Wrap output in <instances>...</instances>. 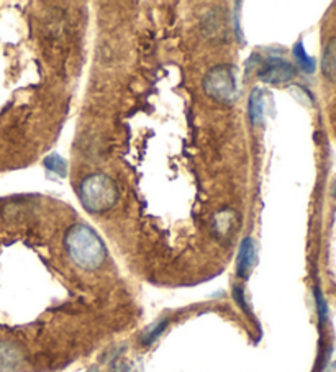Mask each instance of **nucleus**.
Segmentation results:
<instances>
[{
	"instance_id": "obj_1",
	"label": "nucleus",
	"mask_w": 336,
	"mask_h": 372,
	"mask_svg": "<svg viewBox=\"0 0 336 372\" xmlns=\"http://www.w3.org/2000/svg\"><path fill=\"white\" fill-rule=\"evenodd\" d=\"M65 246L72 263L86 271H94L101 267L105 261V256H107L103 241L86 225H74V227L67 230Z\"/></svg>"
},
{
	"instance_id": "obj_2",
	"label": "nucleus",
	"mask_w": 336,
	"mask_h": 372,
	"mask_svg": "<svg viewBox=\"0 0 336 372\" xmlns=\"http://www.w3.org/2000/svg\"><path fill=\"white\" fill-rule=\"evenodd\" d=\"M79 197L86 210L92 213H101L113 207L117 201V187L110 177L105 174H92L82 181L79 187Z\"/></svg>"
},
{
	"instance_id": "obj_3",
	"label": "nucleus",
	"mask_w": 336,
	"mask_h": 372,
	"mask_svg": "<svg viewBox=\"0 0 336 372\" xmlns=\"http://www.w3.org/2000/svg\"><path fill=\"white\" fill-rule=\"evenodd\" d=\"M235 67L228 64L215 66L203 79V91L220 103H233L238 98Z\"/></svg>"
},
{
	"instance_id": "obj_4",
	"label": "nucleus",
	"mask_w": 336,
	"mask_h": 372,
	"mask_svg": "<svg viewBox=\"0 0 336 372\" xmlns=\"http://www.w3.org/2000/svg\"><path fill=\"white\" fill-rule=\"evenodd\" d=\"M296 74L297 69L292 62L281 60V57H271L262 64L258 77L262 82L267 84H284L293 79Z\"/></svg>"
},
{
	"instance_id": "obj_5",
	"label": "nucleus",
	"mask_w": 336,
	"mask_h": 372,
	"mask_svg": "<svg viewBox=\"0 0 336 372\" xmlns=\"http://www.w3.org/2000/svg\"><path fill=\"white\" fill-rule=\"evenodd\" d=\"M256 266V244L253 238H245L241 241L238 261H236V274L246 279Z\"/></svg>"
},
{
	"instance_id": "obj_6",
	"label": "nucleus",
	"mask_w": 336,
	"mask_h": 372,
	"mask_svg": "<svg viewBox=\"0 0 336 372\" xmlns=\"http://www.w3.org/2000/svg\"><path fill=\"white\" fill-rule=\"evenodd\" d=\"M238 215L235 210H222L215 215L213 218V232L218 235L220 238H228L230 235L235 233V230L238 228Z\"/></svg>"
},
{
	"instance_id": "obj_7",
	"label": "nucleus",
	"mask_w": 336,
	"mask_h": 372,
	"mask_svg": "<svg viewBox=\"0 0 336 372\" xmlns=\"http://www.w3.org/2000/svg\"><path fill=\"white\" fill-rule=\"evenodd\" d=\"M322 67L325 77L332 82H336V38L330 41L327 48H325Z\"/></svg>"
},
{
	"instance_id": "obj_8",
	"label": "nucleus",
	"mask_w": 336,
	"mask_h": 372,
	"mask_svg": "<svg viewBox=\"0 0 336 372\" xmlns=\"http://www.w3.org/2000/svg\"><path fill=\"white\" fill-rule=\"evenodd\" d=\"M250 118L253 125L261 123L262 113H264V92L259 91V89H254L253 94L250 97Z\"/></svg>"
},
{
	"instance_id": "obj_9",
	"label": "nucleus",
	"mask_w": 336,
	"mask_h": 372,
	"mask_svg": "<svg viewBox=\"0 0 336 372\" xmlns=\"http://www.w3.org/2000/svg\"><path fill=\"white\" fill-rule=\"evenodd\" d=\"M293 56H296L298 66H301L303 71L306 72H313L315 71V61L306 53V48H303L302 43L296 45V48H293Z\"/></svg>"
},
{
	"instance_id": "obj_10",
	"label": "nucleus",
	"mask_w": 336,
	"mask_h": 372,
	"mask_svg": "<svg viewBox=\"0 0 336 372\" xmlns=\"http://www.w3.org/2000/svg\"><path fill=\"white\" fill-rule=\"evenodd\" d=\"M167 323H169V322H167V320H161L159 323H156V325H153V327H150L148 329H146L143 337H141V342H143V344L148 346L151 343H155L156 339L161 337L162 332H164V329H166Z\"/></svg>"
},
{
	"instance_id": "obj_11",
	"label": "nucleus",
	"mask_w": 336,
	"mask_h": 372,
	"mask_svg": "<svg viewBox=\"0 0 336 372\" xmlns=\"http://www.w3.org/2000/svg\"><path fill=\"white\" fill-rule=\"evenodd\" d=\"M45 164H46V167H48L50 171L56 172L57 176H66V161L62 159L61 156L51 154L50 158H46Z\"/></svg>"
},
{
	"instance_id": "obj_12",
	"label": "nucleus",
	"mask_w": 336,
	"mask_h": 372,
	"mask_svg": "<svg viewBox=\"0 0 336 372\" xmlns=\"http://www.w3.org/2000/svg\"><path fill=\"white\" fill-rule=\"evenodd\" d=\"M315 297H317V308H318L320 320H322V322H325V320H327V303H325L322 293H320L318 289L315 291Z\"/></svg>"
},
{
	"instance_id": "obj_13",
	"label": "nucleus",
	"mask_w": 336,
	"mask_h": 372,
	"mask_svg": "<svg viewBox=\"0 0 336 372\" xmlns=\"http://www.w3.org/2000/svg\"><path fill=\"white\" fill-rule=\"evenodd\" d=\"M332 192H333V196L336 197V181L333 182V187H332Z\"/></svg>"
}]
</instances>
